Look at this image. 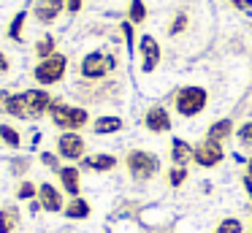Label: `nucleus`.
<instances>
[{
  "label": "nucleus",
  "instance_id": "obj_1",
  "mask_svg": "<svg viewBox=\"0 0 252 233\" xmlns=\"http://www.w3.org/2000/svg\"><path fill=\"white\" fill-rule=\"evenodd\" d=\"M125 171L130 173L133 182H152L160 173V157L147 149H130L125 155Z\"/></svg>",
  "mask_w": 252,
  "mask_h": 233
},
{
  "label": "nucleus",
  "instance_id": "obj_2",
  "mask_svg": "<svg viewBox=\"0 0 252 233\" xmlns=\"http://www.w3.org/2000/svg\"><path fill=\"white\" fill-rule=\"evenodd\" d=\"M209 103V92L198 84H190V87H179L174 92V108L182 114V117H195L206 108Z\"/></svg>",
  "mask_w": 252,
  "mask_h": 233
},
{
  "label": "nucleus",
  "instance_id": "obj_3",
  "mask_svg": "<svg viewBox=\"0 0 252 233\" xmlns=\"http://www.w3.org/2000/svg\"><path fill=\"white\" fill-rule=\"evenodd\" d=\"M49 117H52V122H55V128H60V130H76V133L90 122L87 108L68 106V103H63V100H55V103H52Z\"/></svg>",
  "mask_w": 252,
  "mask_h": 233
},
{
  "label": "nucleus",
  "instance_id": "obj_4",
  "mask_svg": "<svg viewBox=\"0 0 252 233\" xmlns=\"http://www.w3.org/2000/svg\"><path fill=\"white\" fill-rule=\"evenodd\" d=\"M117 68V57L114 54H103V52H90L84 54L82 65H79V73H82V79L87 81H98L103 79L109 70Z\"/></svg>",
  "mask_w": 252,
  "mask_h": 233
},
{
  "label": "nucleus",
  "instance_id": "obj_5",
  "mask_svg": "<svg viewBox=\"0 0 252 233\" xmlns=\"http://www.w3.org/2000/svg\"><path fill=\"white\" fill-rule=\"evenodd\" d=\"M65 70H68L65 54H52V57L41 60V63L33 68V79L38 81V84L49 87V84H57V81H63Z\"/></svg>",
  "mask_w": 252,
  "mask_h": 233
},
{
  "label": "nucleus",
  "instance_id": "obj_6",
  "mask_svg": "<svg viewBox=\"0 0 252 233\" xmlns=\"http://www.w3.org/2000/svg\"><path fill=\"white\" fill-rule=\"evenodd\" d=\"M57 157H63L68 163H82L87 157V144L76 130H63L57 135Z\"/></svg>",
  "mask_w": 252,
  "mask_h": 233
},
{
  "label": "nucleus",
  "instance_id": "obj_7",
  "mask_svg": "<svg viewBox=\"0 0 252 233\" xmlns=\"http://www.w3.org/2000/svg\"><path fill=\"white\" fill-rule=\"evenodd\" d=\"M222 160H225V149L217 141L203 138L192 146V163H195L198 168H217Z\"/></svg>",
  "mask_w": 252,
  "mask_h": 233
},
{
  "label": "nucleus",
  "instance_id": "obj_8",
  "mask_svg": "<svg viewBox=\"0 0 252 233\" xmlns=\"http://www.w3.org/2000/svg\"><path fill=\"white\" fill-rule=\"evenodd\" d=\"M160 43L155 35H141L138 38V63H141V73H152L155 68L160 65Z\"/></svg>",
  "mask_w": 252,
  "mask_h": 233
},
{
  "label": "nucleus",
  "instance_id": "obj_9",
  "mask_svg": "<svg viewBox=\"0 0 252 233\" xmlns=\"http://www.w3.org/2000/svg\"><path fill=\"white\" fill-rule=\"evenodd\" d=\"M38 203L49 214H63V209H65V193L60 187H55L52 182H41L38 184Z\"/></svg>",
  "mask_w": 252,
  "mask_h": 233
},
{
  "label": "nucleus",
  "instance_id": "obj_10",
  "mask_svg": "<svg viewBox=\"0 0 252 233\" xmlns=\"http://www.w3.org/2000/svg\"><path fill=\"white\" fill-rule=\"evenodd\" d=\"M57 182H60V190L68 195V198L82 195V171H79V166H60Z\"/></svg>",
  "mask_w": 252,
  "mask_h": 233
},
{
  "label": "nucleus",
  "instance_id": "obj_11",
  "mask_svg": "<svg viewBox=\"0 0 252 233\" xmlns=\"http://www.w3.org/2000/svg\"><path fill=\"white\" fill-rule=\"evenodd\" d=\"M22 98H25V106H28L30 117H44V114H49L52 103H55V98L46 90H28V92H22Z\"/></svg>",
  "mask_w": 252,
  "mask_h": 233
},
{
  "label": "nucleus",
  "instance_id": "obj_12",
  "mask_svg": "<svg viewBox=\"0 0 252 233\" xmlns=\"http://www.w3.org/2000/svg\"><path fill=\"white\" fill-rule=\"evenodd\" d=\"M141 122L149 133H168L171 130V114L165 106H149Z\"/></svg>",
  "mask_w": 252,
  "mask_h": 233
},
{
  "label": "nucleus",
  "instance_id": "obj_13",
  "mask_svg": "<svg viewBox=\"0 0 252 233\" xmlns=\"http://www.w3.org/2000/svg\"><path fill=\"white\" fill-rule=\"evenodd\" d=\"M0 111H6L8 117H17V119H30L25 98L14 95V92H0Z\"/></svg>",
  "mask_w": 252,
  "mask_h": 233
},
{
  "label": "nucleus",
  "instance_id": "obj_14",
  "mask_svg": "<svg viewBox=\"0 0 252 233\" xmlns=\"http://www.w3.org/2000/svg\"><path fill=\"white\" fill-rule=\"evenodd\" d=\"M84 171H93V173H109L117 168V157L109 155V152H98V155H90L82 160Z\"/></svg>",
  "mask_w": 252,
  "mask_h": 233
},
{
  "label": "nucleus",
  "instance_id": "obj_15",
  "mask_svg": "<svg viewBox=\"0 0 252 233\" xmlns=\"http://www.w3.org/2000/svg\"><path fill=\"white\" fill-rule=\"evenodd\" d=\"M65 8V0H38L33 8L35 19L41 22V25H52V22L60 16V11Z\"/></svg>",
  "mask_w": 252,
  "mask_h": 233
},
{
  "label": "nucleus",
  "instance_id": "obj_16",
  "mask_svg": "<svg viewBox=\"0 0 252 233\" xmlns=\"http://www.w3.org/2000/svg\"><path fill=\"white\" fill-rule=\"evenodd\" d=\"M90 214H93V206H90V200L84 198V195H76V198L65 200L63 217H68V220H87Z\"/></svg>",
  "mask_w": 252,
  "mask_h": 233
},
{
  "label": "nucleus",
  "instance_id": "obj_17",
  "mask_svg": "<svg viewBox=\"0 0 252 233\" xmlns=\"http://www.w3.org/2000/svg\"><path fill=\"white\" fill-rule=\"evenodd\" d=\"M233 130H236V128H233V119L225 117V119H217V122L209 125V130H206V135H203V138L222 144V141H228V138H230V133H233Z\"/></svg>",
  "mask_w": 252,
  "mask_h": 233
},
{
  "label": "nucleus",
  "instance_id": "obj_18",
  "mask_svg": "<svg viewBox=\"0 0 252 233\" xmlns=\"http://www.w3.org/2000/svg\"><path fill=\"white\" fill-rule=\"evenodd\" d=\"M22 225V214L17 206H0V233H14Z\"/></svg>",
  "mask_w": 252,
  "mask_h": 233
},
{
  "label": "nucleus",
  "instance_id": "obj_19",
  "mask_svg": "<svg viewBox=\"0 0 252 233\" xmlns=\"http://www.w3.org/2000/svg\"><path fill=\"white\" fill-rule=\"evenodd\" d=\"M171 163L174 166H187L192 163V146L185 138H174L171 141Z\"/></svg>",
  "mask_w": 252,
  "mask_h": 233
},
{
  "label": "nucleus",
  "instance_id": "obj_20",
  "mask_svg": "<svg viewBox=\"0 0 252 233\" xmlns=\"http://www.w3.org/2000/svg\"><path fill=\"white\" fill-rule=\"evenodd\" d=\"M125 128V119L122 117H98L93 122V130L98 135H111V133H120Z\"/></svg>",
  "mask_w": 252,
  "mask_h": 233
},
{
  "label": "nucleus",
  "instance_id": "obj_21",
  "mask_svg": "<svg viewBox=\"0 0 252 233\" xmlns=\"http://www.w3.org/2000/svg\"><path fill=\"white\" fill-rule=\"evenodd\" d=\"M0 141H3V144H6L8 149L17 152L19 146H22V133H19V130L14 128V125L3 122V125H0Z\"/></svg>",
  "mask_w": 252,
  "mask_h": 233
},
{
  "label": "nucleus",
  "instance_id": "obj_22",
  "mask_svg": "<svg viewBox=\"0 0 252 233\" xmlns=\"http://www.w3.org/2000/svg\"><path fill=\"white\" fill-rule=\"evenodd\" d=\"M187 179H190V168L187 166H171L168 171H165V182H168V187H182Z\"/></svg>",
  "mask_w": 252,
  "mask_h": 233
},
{
  "label": "nucleus",
  "instance_id": "obj_23",
  "mask_svg": "<svg viewBox=\"0 0 252 233\" xmlns=\"http://www.w3.org/2000/svg\"><path fill=\"white\" fill-rule=\"evenodd\" d=\"M212 233H244V222L241 217H222Z\"/></svg>",
  "mask_w": 252,
  "mask_h": 233
},
{
  "label": "nucleus",
  "instance_id": "obj_24",
  "mask_svg": "<svg viewBox=\"0 0 252 233\" xmlns=\"http://www.w3.org/2000/svg\"><path fill=\"white\" fill-rule=\"evenodd\" d=\"M144 19H147V5H144V0H130L127 22H130V25H144Z\"/></svg>",
  "mask_w": 252,
  "mask_h": 233
},
{
  "label": "nucleus",
  "instance_id": "obj_25",
  "mask_svg": "<svg viewBox=\"0 0 252 233\" xmlns=\"http://www.w3.org/2000/svg\"><path fill=\"white\" fill-rule=\"evenodd\" d=\"M35 54H38L41 60H46V57H52V54H57V41L52 35H44L38 43H35Z\"/></svg>",
  "mask_w": 252,
  "mask_h": 233
},
{
  "label": "nucleus",
  "instance_id": "obj_26",
  "mask_svg": "<svg viewBox=\"0 0 252 233\" xmlns=\"http://www.w3.org/2000/svg\"><path fill=\"white\" fill-rule=\"evenodd\" d=\"M17 198H19V200H28V203L38 198V187H35V182L22 179V182H19V187H17Z\"/></svg>",
  "mask_w": 252,
  "mask_h": 233
},
{
  "label": "nucleus",
  "instance_id": "obj_27",
  "mask_svg": "<svg viewBox=\"0 0 252 233\" xmlns=\"http://www.w3.org/2000/svg\"><path fill=\"white\" fill-rule=\"evenodd\" d=\"M236 141H239L241 149H247V152L252 149V119H247V122L236 130Z\"/></svg>",
  "mask_w": 252,
  "mask_h": 233
},
{
  "label": "nucleus",
  "instance_id": "obj_28",
  "mask_svg": "<svg viewBox=\"0 0 252 233\" xmlns=\"http://www.w3.org/2000/svg\"><path fill=\"white\" fill-rule=\"evenodd\" d=\"M25 11H19L17 16H14L11 22H8V30H6V35L8 38H14V41H19V38H22V25H25Z\"/></svg>",
  "mask_w": 252,
  "mask_h": 233
},
{
  "label": "nucleus",
  "instance_id": "obj_29",
  "mask_svg": "<svg viewBox=\"0 0 252 233\" xmlns=\"http://www.w3.org/2000/svg\"><path fill=\"white\" fill-rule=\"evenodd\" d=\"M185 30H187V14L179 11V14L171 19V25H168V35H182Z\"/></svg>",
  "mask_w": 252,
  "mask_h": 233
},
{
  "label": "nucleus",
  "instance_id": "obj_30",
  "mask_svg": "<svg viewBox=\"0 0 252 233\" xmlns=\"http://www.w3.org/2000/svg\"><path fill=\"white\" fill-rule=\"evenodd\" d=\"M30 168V157H17V160L8 163V171L14 173V176H22V173H28Z\"/></svg>",
  "mask_w": 252,
  "mask_h": 233
},
{
  "label": "nucleus",
  "instance_id": "obj_31",
  "mask_svg": "<svg viewBox=\"0 0 252 233\" xmlns=\"http://www.w3.org/2000/svg\"><path fill=\"white\" fill-rule=\"evenodd\" d=\"M41 163H44V166H49L52 171H60V160H57L55 155H52V152H41Z\"/></svg>",
  "mask_w": 252,
  "mask_h": 233
},
{
  "label": "nucleus",
  "instance_id": "obj_32",
  "mask_svg": "<svg viewBox=\"0 0 252 233\" xmlns=\"http://www.w3.org/2000/svg\"><path fill=\"white\" fill-rule=\"evenodd\" d=\"M244 187H247V193L252 195V157L247 160V171H244Z\"/></svg>",
  "mask_w": 252,
  "mask_h": 233
},
{
  "label": "nucleus",
  "instance_id": "obj_33",
  "mask_svg": "<svg viewBox=\"0 0 252 233\" xmlns=\"http://www.w3.org/2000/svg\"><path fill=\"white\" fill-rule=\"evenodd\" d=\"M82 3H84V0H65V11H68V14H79Z\"/></svg>",
  "mask_w": 252,
  "mask_h": 233
},
{
  "label": "nucleus",
  "instance_id": "obj_34",
  "mask_svg": "<svg viewBox=\"0 0 252 233\" xmlns=\"http://www.w3.org/2000/svg\"><path fill=\"white\" fill-rule=\"evenodd\" d=\"M8 70H11V60H8L6 54L0 52V76H6Z\"/></svg>",
  "mask_w": 252,
  "mask_h": 233
},
{
  "label": "nucleus",
  "instance_id": "obj_35",
  "mask_svg": "<svg viewBox=\"0 0 252 233\" xmlns=\"http://www.w3.org/2000/svg\"><path fill=\"white\" fill-rule=\"evenodd\" d=\"M30 211H33V214H35V211H41V203H38V198H35V200H30Z\"/></svg>",
  "mask_w": 252,
  "mask_h": 233
},
{
  "label": "nucleus",
  "instance_id": "obj_36",
  "mask_svg": "<svg viewBox=\"0 0 252 233\" xmlns=\"http://www.w3.org/2000/svg\"><path fill=\"white\" fill-rule=\"evenodd\" d=\"M250 233H252V222H250Z\"/></svg>",
  "mask_w": 252,
  "mask_h": 233
}]
</instances>
